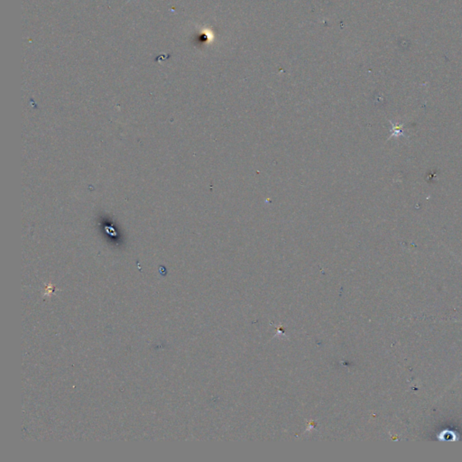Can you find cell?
<instances>
[{
	"instance_id": "obj_1",
	"label": "cell",
	"mask_w": 462,
	"mask_h": 462,
	"mask_svg": "<svg viewBox=\"0 0 462 462\" xmlns=\"http://www.w3.org/2000/svg\"><path fill=\"white\" fill-rule=\"evenodd\" d=\"M459 435L457 434V432L455 431H452V430H444L440 432L438 435H437V439L440 440V441H443V442H455V441H458L459 440Z\"/></svg>"
},
{
	"instance_id": "obj_2",
	"label": "cell",
	"mask_w": 462,
	"mask_h": 462,
	"mask_svg": "<svg viewBox=\"0 0 462 462\" xmlns=\"http://www.w3.org/2000/svg\"><path fill=\"white\" fill-rule=\"evenodd\" d=\"M390 124L392 125V128L390 130V137L388 139L392 137H405V131H404V124L400 123H394L392 120H389Z\"/></svg>"
}]
</instances>
